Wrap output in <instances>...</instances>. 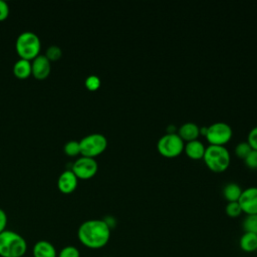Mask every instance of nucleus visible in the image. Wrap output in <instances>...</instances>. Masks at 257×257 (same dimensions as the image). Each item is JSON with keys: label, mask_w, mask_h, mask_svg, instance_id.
<instances>
[{"label": "nucleus", "mask_w": 257, "mask_h": 257, "mask_svg": "<svg viewBox=\"0 0 257 257\" xmlns=\"http://www.w3.org/2000/svg\"><path fill=\"white\" fill-rule=\"evenodd\" d=\"M57 257H80V252L75 246L67 245L57 253Z\"/></svg>", "instance_id": "obj_22"}, {"label": "nucleus", "mask_w": 257, "mask_h": 257, "mask_svg": "<svg viewBox=\"0 0 257 257\" xmlns=\"http://www.w3.org/2000/svg\"><path fill=\"white\" fill-rule=\"evenodd\" d=\"M241 193L242 189L237 183H228L223 189V195L228 202H238Z\"/></svg>", "instance_id": "obj_17"}, {"label": "nucleus", "mask_w": 257, "mask_h": 257, "mask_svg": "<svg viewBox=\"0 0 257 257\" xmlns=\"http://www.w3.org/2000/svg\"><path fill=\"white\" fill-rule=\"evenodd\" d=\"M70 170L78 180H88L95 176L98 170V165L94 159L81 156L73 163Z\"/></svg>", "instance_id": "obj_8"}, {"label": "nucleus", "mask_w": 257, "mask_h": 257, "mask_svg": "<svg viewBox=\"0 0 257 257\" xmlns=\"http://www.w3.org/2000/svg\"><path fill=\"white\" fill-rule=\"evenodd\" d=\"M79 147L80 155L82 157L94 159L105 151L107 147V140L102 134L94 133L83 137L79 141Z\"/></svg>", "instance_id": "obj_5"}, {"label": "nucleus", "mask_w": 257, "mask_h": 257, "mask_svg": "<svg viewBox=\"0 0 257 257\" xmlns=\"http://www.w3.org/2000/svg\"><path fill=\"white\" fill-rule=\"evenodd\" d=\"M251 151H252V149H251V147L249 146V144H248L247 142H241V143H239V144L236 146V148H235V153H236V155H237L239 158L243 159V160L248 156V154H249Z\"/></svg>", "instance_id": "obj_24"}, {"label": "nucleus", "mask_w": 257, "mask_h": 257, "mask_svg": "<svg viewBox=\"0 0 257 257\" xmlns=\"http://www.w3.org/2000/svg\"><path fill=\"white\" fill-rule=\"evenodd\" d=\"M239 246L242 251L247 253L257 251V233L244 232L240 237Z\"/></svg>", "instance_id": "obj_15"}, {"label": "nucleus", "mask_w": 257, "mask_h": 257, "mask_svg": "<svg viewBox=\"0 0 257 257\" xmlns=\"http://www.w3.org/2000/svg\"><path fill=\"white\" fill-rule=\"evenodd\" d=\"M178 135L183 141L186 142L198 140V137L200 136V127L197 123L193 121H187L179 127Z\"/></svg>", "instance_id": "obj_13"}, {"label": "nucleus", "mask_w": 257, "mask_h": 257, "mask_svg": "<svg viewBox=\"0 0 257 257\" xmlns=\"http://www.w3.org/2000/svg\"><path fill=\"white\" fill-rule=\"evenodd\" d=\"M13 74L19 79H25L31 75L32 68H31V61L19 58L15 61L13 68Z\"/></svg>", "instance_id": "obj_16"}, {"label": "nucleus", "mask_w": 257, "mask_h": 257, "mask_svg": "<svg viewBox=\"0 0 257 257\" xmlns=\"http://www.w3.org/2000/svg\"><path fill=\"white\" fill-rule=\"evenodd\" d=\"M9 5L6 1L0 0V21H3L9 16Z\"/></svg>", "instance_id": "obj_27"}, {"label": "nucleus", "mask_w": 257, "mask_h": 257, "mask_svg": "<svg viewBox=\"0 0 257 257\" xmlns=\"http://www.w3.org/2000/svg\"><path fill=\"white\" fill-rule=\"evenodd\" d=\"M44 55L47 57V59H48L50 62H51V61H56V60H58V59L61 57V55H62V50H61V48H60L59 46H57V45H51V46H49V47L46 49Z\"/></svg>", "instance_id": "obj_21"}, {"label": "nucleus", "mask_w": 257, "mask_h": 257, "mask_svg": "<svg viewBox=\"0 0 257 257\" xmlns=\"http://www.w3.org/2000/svg\"><path fill=\"white\" fill-rule=\"evenodd\" d=\"M225 212H226L227 216H229L231 218L239 217L243 213L238 202H228L225 207Z\"/></svg>", "instance_id": "obj_20"}, {"label": "nucleus", "mask_w": 257, "mask_h": 257, "mask_svg": "<svg viewBox=\"0 0 257 257\" xmlns=\"http://www.w3.org/2000/svg\"><path fill=\"white\" fill-rule=\"evenodd\" d=\"M40 38L32 31L21 32L16 38L15 49L19 58L31 61L40 54Z\"/></svg>", "instance_id": "obj_3"}, {"label": "nucleus", "mask_w": 257, "mask_h": 257, "mask_svg": "<svg viewBox=\"0 0 257 257\" xmlns=\"http://www.w3.org/2000/svg\"><path fill=\"white\" fill-rule=\"evenodd\" d=\"M206 147L205 145L199 141V140H194L191 142H187L184 147V151L186 155L192 159V160H200L203 159L204 154H205Z\"/></svg>", "instance_id": "obj_14"}, {"label": "nucleus", "mask_w": 257, "mask_h": 257, "mask_svg": "<svg viewBox=\"0 0 257 257\" xmlns=\"http://www.w3.org/2000/svg\"><path fill=\"white\" fill-rule=\"evenodd\" d=\"M247 143L249 144L252 150L257 151V125L250 130L247 138Z\"/></svg>", "instance_id": "obj_26"}, {"label": "nucleus", "mask_w": 257, "mask_h": 257, "mask_svg": "<svg viewBox=\"0 0 257 257\" xmlns=\"http://www.w3.org/2000/svg\"><path fill=\"white\" fill-rule=\"evenodd\" d=\"M185 143L176 133H167L162 136L158 143V152L165 158H176L184 151Z\"/></svg>", "instance_id": "obj_6"}, {"label": "nucleus", "mask_w": 257, "mask_h": 257, "mask_svg": "<svg viewBox=\"0 0 257 257\" xmlns=\"http://www.w3.org/2000/svg\"><path fill=\"white\" fill-rule=\"evenodd\" d=\"M64 154L67 155L68 157H76L80 155V147H79V142L77 141H68L65 143L63 147Z\"/></svg>", "instance_id": "obj_19"}, {"label": "nucleus", "mask_w": 257, "mask_h": 257, "mask_svg": "<svg viewBox=\"0 0 257 257\" xmlns=\"http://www.w3.org/2000/svg\"><path fill=\"white\" fill-rule=\"evenodd\" d=\"M100 83H101L100 82V78L98 76H96V75H93V74L87 76L85 78V80H84L85 87L88 90H90V91L97 90L99 88V86H100Z\"/></svg>", "instance_id": "obj_23"}, {"label": "nucleus", "mask_w": 257, "mask_h": 257, "mask_svg": "<svg viewBox=\"0 0 257 257\" xmlns=\"http://www.w3.org/2000/svg\"><path fill=\"white\" fill-rule=\"evenodd\" d=\"M31 68V74L34 76V78L38 80H43L50 74L51 64L44 54H39L32 60Z\"/></svg>", "instance_id": "obj_10"}, {"label": "nucleus", "mask_w": 257, "mask_h": 257, "mask_svg": "<svg viewBox=\"0 0 257 257\" xmlns=\"http://www.w3.org/2000/svg\"><path fill=\"white\" fill-rule=\"evenodd\" d=\"M246 166L250 169H257V151L252 150L244 159Z\"/></svg>", "instance_id": "obj_25"}, {"label": "nucleus", "mask_w": 257, "mask_h": 257, "mask_svg": "<svg viewBox=\"0 0 257 257\" xmlns=\"http://www.w3.org/2000/svg\"><path fill=\"white\" fill-rule=\"evenodd\" d=\"M7 223H8V217L5 213V211L0 208V233H2L3 231L6 230Z\"/></svg>", "instance_id": "obj_28"}, {"label": "nucleus", "mask_w": 257, "mask_h": 257, "mask_svg": "<svg viewBox=\"0 0 257 257\" xmlns=\"http://www.w3.org/2000/svg\"><path fill=\"white\" fill-rule=\"evenodd\" d=\"M203 160L211 171L221 173L229 168L231 157L225 146L209 145L206 147Z\"/></svg>", "instance_id": "obj_4"}, {"label": "nucleus", "mask_w": 257, "mask_h": 257, "mask_svg": "<svg viewBox=\"0 0 257 257\" xmlns=\"http://www.w3.org/2000/svg\"><path fill=\"white\" fill-rule=\"evenodd\" d=\"M111 229L103 219H90L82 222L77 229L78 241L88 249H101L110 239Z\"/></svg>", "instance_id": "obj_1"}, {"label": "nucleus", "mask_w": 257, "mask_h": 257, "mask_svg": "<svg viewBox=\"0 0 257 257\" xmlns=\"http://www.w3.org/2000/svg\"><path fill=\"white\" fill-rule=\"evenodd\" d=\"M242 227L244 232H252L257 233V214L255 215H246L243 220Z\"/></svg>", "instance_id": "obj_18"}, {"label": "nucleus", "mask_w": 257, "mask_h": 257, "mask_svg": "<svg viewBox=\"0 0 257 257\" xmlns=\"http://www.w3.org/2000/svg\"><path fill=\"white\" fill-rule=\"evenodd\" d=\"M233 135L232 127L224 121H216L209 126H207V132L205 137L210 145L224 146L227 144Z\"/></svg>", "instance_id": "obj_7"}, {"label": "nucleus", "mask_w": 257, "mask_h": 257, "mask_svg": "<svg viewBox=\"0 0 257 257\" xmlns=\"http://www.w3.org/2000/svg\"><path fill=\"white\" fill-rule=\"evenodd\" d=\"M78 179L71 170H65L57 180V188L63 194H71L77 187Z\"/></svg>", "instance_id": "obj_11"}, {"label": "nucleus", "mask_w": 257, "mask_h": 257, "mask_svg": "<svg viewBox=\"0 0 257 257\" xmlns=\"http://www.w3.org/2000/svg\"><path fill=\"white\" fill-rule=\"evenodd\" d=\"M27 247L26 240L19 233L7 229L0 233V257H23Z\"/></svg>", "instance_id": "obj_2"}, {"label": "nucleus", "mask_w": 257, "mask_h": 257, "mask_svg": "<svg viewBox=\"0 0 257 257\" xmlns=\"http://www.w3.org/2000/svg\"><path fill=\"white\" fill-rule=\"evenodd\" d=\"M103 257H109V256H103Z\"/></svg>", "instance_id": "obj_29"}, {"label": "nucleus", "mask_w": 257, "mask_h": 257, "mask_svg": "<svg viewBox=\"0 0 257 257\" xmlns=\"http://www.w3.org/2000/svg\"><path fill=\"white\" fill-rule=\"evenodd\" d=\"M238 203L246 215L257 214V187H248L242 190Z\"/></svg>", "instance_id": "obj_9"}, {"label": "nucleus", "mask_w": 257, "mask_h": 257, "mask_svg": "<svg viewBox=\"0 0 257 257\" xmlns=\"http://www.w3.org/2000/svg\"><path fill=\"white\" fill-rule=\"evenodd\" d=\"M57 253L54 245L46 240L37 241L32 249L33 257H57Z\"/></svg>", "instance_id": "obj_12"}]
</instances>
